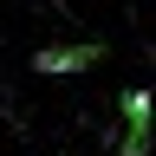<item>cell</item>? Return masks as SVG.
<instances>
[{
  "label": "cell",
  "mask_w": 156,
  "mask_h": 156,
  "mask_svg": "<svg viewBox=\"0 0 156 156\" xmlns=\"http://www.w3.org/2000/svg\"><path fill=\"white\" fill-rule=\"evenodd\" d=\"M98 58H104V46H46V52H33V72L39 78H72V72H91Z\"/></svg>",
  "instance_id": "obj_1"
},
{
  "label": "cell",
  "mask_w": 156,
  "mask_h": 156,
  "mask_svg": "<svg viewBox=\"0 0 156 156\" xmlns=\"http://www.w3.org/2000/svg\"><path fill=\"white\" fill-rule=\"evenodd\" d=\"M117 156H150V91H124V150Z\"/></svg>",
  "instance_id": "obj_2"
}]
</instances>
